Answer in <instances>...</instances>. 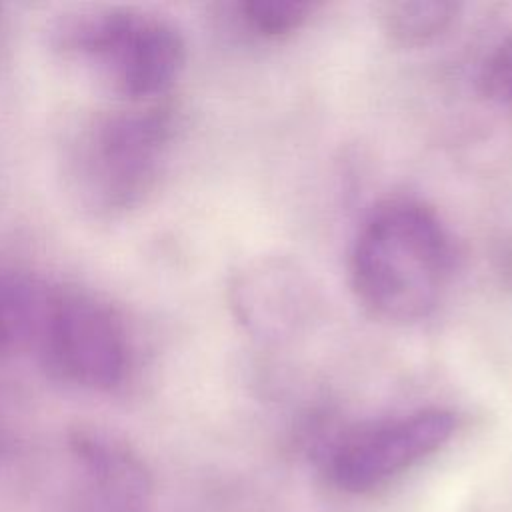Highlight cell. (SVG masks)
<instances>
[{
  "mask_svg": "<svg viewBox=\"0 0 512 512\" xmlns=\"http://www.w3.org/2000/svg\"><path fill=\"white\" fill-rule=\"evenodd\" d=\"M456 262L452 234L424 202L394 198L362 222L350 258L362 306L388 322H416L442 302Z\"/></svg>",
  "mask_w": 512,
  "mask_h": 512,
  "instance_id": "obj_1",
  "label": "cell"
},
{
  "mask_svg": "<svg viewBox=\"0 0 512 512\" xmlns=\"http://www.w3.org/2000/svg\"><path fill=\"white\" fill-rule=\"evenodd\" d=\"M172 134L160 106L104 110L80 122L70 138L66 172L80 206L114 216L152 188Z\"/></svg>",
  "mask_w": 512,
  "mask_h": 512,
  "instance_id": "obj_2",
  "label": "cell"
},
{
  "mask_svg": "<svg viewBox=\"0 0 512 512\" xmlns=\"http://www.w3.org/2000/svg\"><path fill=\"white\" fill-rule=\"evenodd\" d=\"M54 44L134 104L166 94L186 56L182 36L168 20L136 8L66 14L54 28Z\"/></svg>",
  "mask_w": 512,
  "mask_h": 512,
  "instance_id": "obj_3",
  "label": "cell"
},
{
  "mask_svg": "<svg viewBox=\"0 0 512 512\" xmlns=\"http://www.w3.org/2000/svg\"><path fill=\"white\" fill-rule=\"evenodd\" d=\"M32 346L56 378L90 390L120 384L130 362L122 322L82 292H50Z\"/></svg>",
  "mask_w": 512,
  "mask_h": 512,
  "instance_id": "obj_4",
  "label": "cell"
},
{
  "mask_svg": "<svg viewBox=\"0 0 512 512\" xmlns=\"http://www.w3.org/2000/svg\"><path fill=\"white\" fill-rule=\"evenodd\" d=\"M454 430L456 416L444 408H422L366 426L336 446L332 480L346 492L382 486L440 450Z\"/></svg>",
  "mask_w": 512,
  "mask_h": 512,
  "instance_id": "obj_5",
  "label": "cell"
},
{
  "mask_svg": "<svg viewBox=\"0 0 512 512\" xmlns=\"http://www.w3.org/2000/svg\"><path fill=\"white\" fill-rule=\"evenodd\" d=\"M230 300L250 334L284 340L298 334L314 316L316 290L292 260L264 256L236 274Z\"/></svg>",
  "mask_w": 512,
  "mask_h": 512,
  "instance_id": "obj_6",
  "label": "cell"
},
{
  "mask_svg": "<svg viewBox=\"0 0 512 512\" xmlns=\"http://www.w3.org/2000/svg\"><path fill=\"white\" fill-rule=\"evenodd\" d=\"M70 446L92 478L94 488L108 502L134 508L146 498L150 488L148 472L128 444L98 428L82 426L72 432Z\"/></svg>",
  "mask_w": 512,
  "mask_h": 512,
  "instance_id": "obj_7",
  "label": "cell"
},
{
  "mask_svg": "<svg viewBox=\"0 0 512 512\" xmlns=\"http://www.w3.org/2000/svg\"><path fill=\"white\" fill-rule=\"evenodd\" d=\"M460 4L448 0H400L378 6L384 34L398 46H424L442 36L458 18Z\"/></svg>",
  "mask_w": 512,
  "mask_h": 512,
  "instance_id": "obj_8",
  "label": "cell"
},
{
  "mask_svg": "<svg viewBox=\"0 0 512 512\" xmlns=\"http://www.w3.org/2000/svg\"><path fill=\"white\" fill-rule=\"evenodd\" d=\"M50 292L24 278L0 276V354L34 344Z\"/></svg>",
  "mask_w": 512,
  "mask_h": 512,
  "instance_id": "obj_9",
  "label": "cell"
},
{
  "mask_svg": "<svg viewBox=\"0 0 512 512\" xmlns=\"http://www.w3.org/2000/svg\"><path fill=\"white\" fill-rule=\"evenodd\" d=\"M314 0H242L238 14L244 26L260 36H284L302 28L318 10Z\"/></svg>",
  "mask_w": 512,
  "mask_h": 512,
  "instance_id": "obj_10",
  "label": "cell"
},
{
  "mask_svg": "<svg viewBox=\"0 0 512 512\" xmlns=\"http://www.w3.org/2000/svg\"><path fill=\"white\" fill-rule=\"evenodd\" d=\"M478 84L486 98L512 108V32L488 52L480 66Z\"/></svg>",
  "mask_w": 512,
  "mask_h": 512,
  "instance_id": "obj_11",
  "label": "cell"
}]
</instances>
